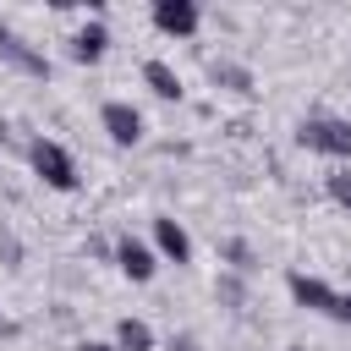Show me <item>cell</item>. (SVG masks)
<instances>
[{"mask_svg":"<svg viewBox=\"0 0 351 351\" xmlns=\"http://www.w3.org/2000/svg\"><path fill=\"white\" fill-rule=\"evenodd\" d=\"M27 165H33V176H38L49 192H77V159L66 154V143L33 137V143H27Z\"/></svg>","mask_w":351,"mask_h":351,"instance_id":"1","label":"cell"},{"mask_svg":"<svg viewBox=\"0 0 351 351\" xmlns=\"http://www.w3.org/2000/svg\"><path fill=\"white\" fill-rule=\"evenodd\" d=\"M296 143L307 154H324V159H351V121H340V115H307L296 126Z\"/></svg>","mask_w":351,"mask_h":351,"instance_id":"2","label":"cell"},{"mask_svg":"<svg viewBox=\"0 0 351 351\" xmlns=\"http://www.w3.org/2000/svg\"><path fill=\"white\" fill-rule=\"evenodd\" d=\"M99 126H104V137H110L115 148H132V143H143V110H137L132 99H104V110H99Z\"/></svg>","mask_w":351,"mask_h":351,"instance_id":"3","label":"cell"},{"mask_svg":"<svg viewBox=\"0 0 351 351\" xmlns=\"http://www.w3.org/2000/svg\"><path fill=\"white\" fill-rule=\"evenodd\" d=\"M285 291H291V302H296V307L324 313V318L335 313V296H340L329 280H318V274H307V269H291V274H285Z\"/></svg>","mask_w":351,"mask_h":351,"instance_id":"4","label":"cell"},{"mask_svg":"<svg viewBox=\"0 0 351 351\" xmlns=\"http://www.w3.org/2000/svg\"><path fill=\"white\" fill-rule=\"evenodd\" d=\"M154 27L165 33V38H192L197 27H203V11L192 5V0H154Z\"/></svg>","mask_w":351,"mask_h":351,"instance_id":"5","label":"cell"},{"mask_svg":"<svg viewBox=\"0 0 351 351\" xmlns=\"http://www.w3.org/2000/svg\"><path fill=\"white\" fill-rule=\"evenodd\" d=\"M115 269H121L126 280L148 285V280H154V269H159V252H154L148 241H137V236H121V241H115Z\"/></svg>","mask_w":351,"mask_h":351,"instance_id":"6","label":"cell"},{"mask_svg":"<svg viewBox=\"0 0 351 351\" xmlns=\"http://www.w3.org/2000/svg\"><path fill=\"white\" fill-rule=\"evenodd\" d=\"M154 252L165 258V263H192V236H186V225L181 219H170V214H159L154 219Z\"/></svg>","mask_w":351,"mask_h":351,"instance_id":"7","label":"cell"},{"mask_svg":"<svg viewBox=\"0 0 351 351\" xmlns=\"http://www.w3.org/2000/svg\"><path fill=\"white\" fill-rule=\"evenodd\" d=\"M0 60H11L16 71H27V77H49V55L44 49H33V44H22L5 22H0Z\"/></svg>","mask_w":351,"mask_h":351,"instance_id":"8","label":"cell"},{"mask_svg":"<svg viewBox=\"0 0 351 351\" xmlns=\"http://www.w3.org/2000/svg\"><path fill=\"white\" fill-rule=\"evenodd\" d=\"M104 49H110V27L93 16V22H82L77 33H71V60L77 66H99L104 60Z\"/></svg>","mask_w":351,"mask_h":351,"instance_id":"9","label":"cell"},{"mask_svg":"<svg viewBox=\"0 0 351 351\" xmlns=\"http://www.w3.org/2000/svg\"><path fill=\"white\" fill-rule=\"evenodd\" d=\"M143 82L154 99H181V71L170 60H143Z\"/></svg>","mask_w":351,"mask_h":351,"instance_id":"10","label":"cell"},{"mask_svg":"<svg viewBox=\"0 0 351 351\" xmlns=\"http://www.w3.org/2000/svg\"><path fill=\"white\" fill-rule=\"evenodd\" d=\"M115 351H154V329L143 318H121L115 324Z\"/></svg>","mask_w":351,"mask_h":351,"instance_id":"11","label":"cell"},{"mask_svg":"<svg viewBox=\"0 0 351 351\" xmlns=\"http://www.w3.org/2000/svg\"><path fill=\"white\" fill-rule=\"evenodd\" d=\"M214 82L230 88V93H252V71L247 66H214Z\"/></svg>","mask_w":351,"mask_h":351,"instance_id":"12","label":"cell"},{"mask_svg":"<svg viewBox=\"0 0 351 351\" xmlns=\"http://www.w3.org/2000/svg\"><path fill=\"white\" fill-rule=\"evenodd\" d=\"M324 186H329V197H335L340 208H351V170H346V165H340V170H329V176H324Z\"/></svg>","mask_w":351,"mask_h":351,"instance_id":"13","label":"cell"},{"mask_svg":"<svg viewBox=\"0 0 351 351\" xmlns=\"http://www.w3.org/2000/svg\"><path fill=\"white\" fill-rule=\"evenodd\" d=\"M225 258H230V269H236V274H247V269H252V247H247V241H225Z\"/></svg>","mask_w":351,"mask_h":351,"instance_id":"14","label":"cell"},{"mask_svg":"<svg viewBox=\"0 0 351 351\" xmlns=\"http://www.w3.org/2000/svg\"><path fill=\"white\" fill-rule=\"evenodd\" d=\"M329 318H335V324H351V291L335 296V313H329Z\"/></svg>","mask_w":351,"mask_h":351,"instance_id":"15","label":"cell"},{"mask_svg":"<svg viewBox=\"0 0 351 351\" xmlns=\"http://www.w3.org/2000/svg\"><path fill=\"white\" fill-rule=\"evenodd\" d=\"M77 351H115V340H82Z\"/></svg>","mask_w":351,"mask_h":351,"instance_id":"16","label":"cell"},{"mask_svg":"<svg viewBox=\"0 0 351 351\" xmlns=\"http://www.w3.org/2000/svg\"><path fill=\"white\" fill-rule=\"evenodd\" d=\"M0 329H5V324H0Z\"/></svg>","mask_w":351,"mask_h":351,"instance_id":"17","label":"cell"}]
</instances>
